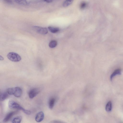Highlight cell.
<instances>
[{
	"instance_id": "obj_1",
	"label": "cell",
	"mask_w": 123,
	"mask_h": 123,
	"mask_svg": "<svg viewBox=\"0 0 123 123\" xmlns=\"http://www.w3.org/2000/svg\"><path fill=\"white\" fill-rule=\"evenodd\" d=\"M8 104V106L10 108L21 110L27 115H29L31 114V111L25 109L19 104L13 100H9Z\"/></svg>"
},
{
	"instance_id": "obj_2",
	"label": "cell",
	"mask_w": 123,
	"mask_h": 123,
	"mask_svg": "<svg viewBox=\"0 0 123 123\" xmlns=\"http://www.w3.org/2000/svg\"><path fill=\"white\" fill-rule=\"evenodd\" d=\"M6 91L9 95H13L17 98L20 97L22 93L21 89L19 87L9 88Z\"/></svg>"
},
{
	"instance_id": "obj_3",
	"label": "cell",
	"mask_w": 123,
	"mask_h": 123,
	"mask_svg": "<svg viewBox=\"0 0 123 123\" xmlns=\"http://www.w3.org/2000/svg\"><path fill=\"white\" fill-rule=\"evenodd\" d=\"M7 56L10 60L14 62H19L21 59V56L18 54L14 52L9 53Z\"/></svg>"
},
{
	"instance_id": "obj_4",
	"label": "cell",
	"mask_w": 123,
	"mask_h": 123,
	"mask_svg": "<svg viewBox=\"0 0 123 123\" xmlns=\"http://www.w3.org/2000/svg\"><path fill=\"white\" fill-rule=\"evenodd\" d=\"M33 28L35 31L41 34L45 35L48 32V30L46 28L34 26L33 27Z\"/></svg>"
},
{
	"instance_id": "obj_5",
	"label": "cell",
	"mask_w": 123,
	"mask_h": 123,
	"mask_svg": "<svg viewBox=\"0 0 123 123\" xmlns=\"http://www.w3.org/2000/svg\"><path fill=\"white\" fill-rule=\"evenodd\" d=\"M40 89L38 88H33L29 92V96L30 98L32 99L36 96L40 92Z\"/></svg>"
},
{
	"instance_id": "obj_6",
	"label": "cell",
	"mask_w": 123,
	"mask_h": 123,
	"mask_svg": "<svg viewBox=\"0 0 123 123\" xmlns=\"http://www.w3.org/2000/svg\"><path fill=\"white\" fill-rule=\"evenodd\" d=\"M44 117V114L43 112L42 111H40L37 114L35 118V120L36 122H39L43 120Z\"/></svg>"
},
{
	"instance_id": "obj_7",
	"label": "cell",
	"mask_w": 123,
	"mask_h": 123,
	"mask_svg": "<svg viewBox=\"0 0 123 123\" xmlns=\"http://www.w3.org/2000/svg\"><path fill=\"white\" fill-rule=\"evenodd\" d=\"M17 112V111H14L8 113L3 119V122L5 123L8 121Z\"/></svg>"
},
{
	"instance_id": "obj_8",
	"label": "cell",
	"mask_w": 123,
	"mask_h": 123,
	"mask_svg": "<svg viewBox=\"0 0 123 123\" xmlns=\"http://www.w3.org/2000/svg\"><path fill=\"white\" fill-rule=\"evenodd\" d=\"M9 95V94L7 91L1 93L0 94V100L3 101L5 100L8 97Z\"/></svg>"
},
{
	"instance_id": "obj_9",
	"label": "cell",
	"mask_w": 123,
	"mask_h": 123,
	"mask_svg": "<svg viewBox=\"0 0 123 123\" xmlns=\"http://www.w3.org/2000/svg\"><path fill=\"white\" fill-rule=\"evenodd\" d=\"M121 73V70L118 69L115 70L112 74L110 76V80H112L113 78L117 75H120Z\"/></svg>"
},
{
	"instance_id": "obj_10",
	"label": "cell",
	"mask_w": 123,
	"mask_h": 123,
	"mask_svg": "<svg viewBox=\"0 0 123 123\" xmlns=\"http://www.w3.org/2000/svg\"><path fill=\"white\" fill-rule=\"evenodd\" d=\"M55 99L54 98H52L49 100V107L50 109H52L55 103Z\"/></svg>"
},
{
	"instance_id": "obj_11",
	"label": "cell",
	"mask_w": 123,
	"mask_h": 123,
	"mask_svg": "<svg viewBox=\"0 0 123 123\" xmlns=\"http://www.w3.org/2000/svg\"><path fill=\"white\" fill-rule=\"evenodd\" d=\"M22 119V117L21 116H19L15 117L12 120V122L13 123H20Z\"/></svg>"
},
{
	"instance_id": "obj_12",
	"label": "cell",
	"mask_w": 123,
	"mask_h": 123,
	"mask_svg": "<svg viewBox=\"0 0 123 123\" xmlns=\"http://www.w3.org/2000/svg\"><path fill=\"white\" fill-rule=\"evenodd\" d=\"M48 29L50 32L53 33H56L59 31V29L58 28L52 26H49Z\"/></svg>"
},
{
	"instance_id": "obj_13",
	"label": "cell",
	"mask_w": 123,
	"mask_h": 123,
	"mask_svg": "<svg viewBox=\"0 0 123 123\" xmlns=\"http://www.w3.org/2000/svg\"><path fill=\"white\" fill-rule=\"evenodd\" d=\"M112 104L111 102L109 101L105 107V110L107 112L111 111L112 109Z\"/></svg>"
},
{
	"instance_id": "obj_14",
	"label": "cell",
	"mask_w": 123,
	"mask_h": 123,
	"mask_svg": "<svg viewBox=\"0 0 123 123\" xmlns=\"http://www.w3.org/2000/svg\"><path fill=\"white\" fill-rule=\"evenodd\" d=\"M57 44V42L55 40L51 41L49 43V46L51 48H53L55 47Z\"/></svg>"
},
{
	"instance_id": "obj_15",
	"label": "cell",
	"mask_w": 123,
	"mask_h": 123,
	"mask_svg": "<svg viewBox=\"0 0 123 123\" xmlns=\"http://www.w3.org/2000/svg\"><path fill=\"white\" fill-rule=\"evenodd\" d=\"M73 0H66L63 3V6L64 7H67L72 4Z\"/></svg>"
},
{
	"instance_id": "obj_16",
	"label": "cell",
	"mask_w": 123,
	"mask_h": 123,
	"mask_svg": "<svg viewBox=\"0 0 123 123\" xmlns=\"http://www.w3.org/2000/svg\"><path fill=\"white\" fill-rule=\"evenodd\" d=\"M15 1L17 3L25 5L28 4L26 0H15Z\"/></svg>"
},
{
	"instance_id": "obj_17",
	"label": "cell",
	"mask_w": 123,
	"mask_h": 123,
	"mask_svg": "<svg viewBox=\"0 0 123 123\" xmlns=\"http://www.w3.org/2000/svg\"><path fill=\"white\" fill-rule=\"evenodd\" d=\"M87 6V3L85 1H83L81 2L80 5V8L82 9L85 8Z\"/></svg>"
},
{
	"instance_id": "obj_18",
	"label": "cell",
	"mask_w": 123,
	"mask_h": 123,
	"mask_svg": "<svg viewBox=\"0 0 123 123\" xmlns=\"http://www.w3.org/2000/svg\"><path fill=\"white\" fill-rule=\"evenodd\" d=\"M45 1L48 3H49L52 2L53 0H43Z\"/></svg>"
},
{
	"instance_id": "obj_19",
	"label": "cell",
	"mask_w": 123,
	"mask_h": 123,
	"mask_svg": "<svg viewBox=\"0 0 123 123\" xmlns=\"http://www.w3.org/2000/svg\"><path fill=\"white\" fill-rule=\"evenodd\" d=\"M4 59L3 57L1 55L0 56V60H3Z\"/></svg>"
}]
</instances>
